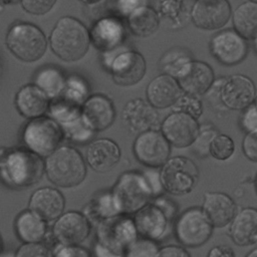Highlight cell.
<instances>
[{
	"label": "cell",
	"instance_id": "8d00e7d4",
	"mask_svg": "<svg viewBox=\"0 0 257 257\" xmlns=\"http://www.w3.org/2000/svg\"><path fill=\"white\" fill-rule=\"evenodd\" d=\"M175 106L177 107L176 111L185 112L187 114L194 116L197 119L202 114V111H203L202 101L199 99L198 95L185 93V92L177 101Z\"/></svg>",
	"mask_w": 257,
	"mask_h": 257
},
{
	"label": "cell",
	"instance_id": "f907efd6",
	"mask_svg": "<svg viewBox=\"0 0 257 257\" xmlns=\"http://www.w3.org/2000/svg\"><path fill=\"white\" fill-rule=\"evenodd\" d=\"M4 2H6V3H15V2H17L18 0H3Z\"/></svg>",
	"mask_w": 257,
	"mask_h": 257
},
{
	"label": "cell",
	"instance_id": "277c9868",
	"mask_svg": "<svg viewBox=\"0 0 257 257\" xmlns=\"http://www.w3.org/2000/svg\"><path fill=\"white\" fill-rule=\"evenodd\" d=\"M111 195L118 213L123 215H135L155 198L145 174L138 172L123 173L114 184Z\"/></svg>",
	"mask_w": 257,
	"mask_h": 257
},
{
	"label": "cell",
	"instance_id": "7bdbcfd3",
	"mask_svg": "<svg viewBox=\"0 0 257 257\" xmlns=\"http://www.w3.org/2000/svg\"><path fill=\"white\" fill-rule=\"evenodd\" d=\"M157 257H191V255L183 246L168 245L160 249Z\"/></svg>",
	"mask_w": 257,
	"mask_h": 257
},
{
	"label": "cell",
	"instance_id": "b9f144b4",
	"mask_svg": "<svg viewBox=\"0 0 257 257\" xmlns=\"http://www.w3.org/2000/svg\"><path fill=\"white\" fill-rule=\"evenodd\" d=\"M52 257H91L90 252L81 246L61 245L52 255Z\"/></svg>",
	"mask_w": 257,
	"mask_h": 257
},
{
	"label": "cell",
	"instance_id": "5b68a950",
	"mask_svg": "<svg viewBox=\"0 0 257 257\" xmlns=\"http://www.w3.org/2000/svg\"><path fill=\"white\" fill-rule=\"evenodd\" d=\"M200 172L191 159L183 156L170 158L160 171V178L164 191L183 196L191 193L199 181Z\"/></svg>",
	"mask_w": 257,
	"mask_h": 257
},
{
	"label": "cell",
	"instance_id": "d6a6232c",
	"mask_svg": "<svg viewBox=\"0 0 257 257\" xmlns=\"http://www.w3.org/2000/svg\"><path fill=\"white\" fill-rule=\"evenodd\" d=\"M158 242L144 238L138 237L124 252L125 257H157L160 251Z\"/></svg>",
	"mask_w": 257,
	"mask_h": 257
},
{
	"label": "cell",
	"instance_id": "603a6c76",
	"mask_svg": "<svg viewBox=\"0 0 257 257\" xmlns=\"http://www.w3.org/2000/svg\"><path fill=\"white\" fill-rule=\"evenodd\" d=\"M115 111L111 101L103 95H92L83 105L84 123L92 131L107 128L114 120Z\"/></svg>",
	"mask_w": 257,
	"mask_h": 257
},
{
	"label": "cell",
	"instance_id": "ee69618b",
	"mask_svg": "<svg viewBox=\"0 0 257 257\" xmlns=\"http://www.w3.org/2000/svg\"><path fill=\"white\" fill-rule=\"evenodd\" d=\"M207 257H235L233 249L225 244L213 246L207 253Z\"/></svg>",
	"mask_w": 257,
	"mask_h": 257
},
{
	"label": "cell",
	"instance_id": "ac0fdd59",
	"mask_svg": "<svg viewBox=\"0 0 257 257\" xmlns=\"http://www.w3.org/2000/svg\"><path fill=\"white\" fill-rule=\"evenodd\" d=\"M202 210L214 228L230 225L238 212L234 200L223 192H207L204 195Z\"/></svg>",
	"mask_w": 257,
	"mask_h": 257
},
{
	"label": "cell",
	"instance_id": "d590c367",
	"mask_svg": "<svg viewBox=\"0 0 257 257\" xmlns=\"http://www.w3.org/2000/svg\"><path fill=\"white\" fill-rule=\"evenodd\" d=\"M92 210L95 213V215L101 219V221L119 215L114 205L111 192L100 195L94 202Z\"/></svg>",
	"mask_w": 257,
	"mask_h": 257
},
{
	"label": "cell",
	"instance_id": "9c48e42d",
	"mask_svg": "<svg viewBox=\"0 0 257 257\" xmlns=\"http://www.w3.org/2000/svg\"><path fill=\"white\" fill-rule=\"evenodd\" d=\"M139 237L134 219L119 214L100 221L96 231V242L116 252L125 249Z\"/></svg>",
	"mask_w": 257,
	"mask_h": 257
},
{
	"label": "cell",
	"instance_id": "44dd1931",
	"mask_svg": "<svg viewBox=\"0 0 257 257\" xmlns=\"http://www.w3.org/2000/svg\"><path fill=\"white\" fill-rule=\"evenodd\" d=\"M183 93L178 80L169 74L157 76L147 87L148 100L155 108H167L175 105Z\"/></svg>",
	"mask_w": 257,
	"mask_h": 257
},
{
	"label": "cell",
	"instance_id": "60d3db41",
	"mask_svg": "<svg viewBox=\"0 0 257 257\" xmlns=\"http://www.w3.org/2000/svg\"><path fill=\"white\" fill-rule=\"evenodd\" d=\"M242 150L249 161L257 163V132L245 135L242 142Z\"/></svg>",
	"mask_w": 257,
	"mask_h": 257
},
{
	"label": "cell",
	"instance_id": "5bb4252c",
	"mask_svg": "<svg viewBox=\"0 0 257 257\" xmlns=\"http://www.w3.org/2000/svg\"><path fill=\"white\" fill-rule=\"evenodd\" d=\"M161 130L171 146L182 149L193 145L199 135L200 124L194 116L174 111L164 119Z\"/></svg>",
	"mask_w": 257,
	"mask_h": 257
},
{
	"label": "cell",
	"instance_id": "3957f363",
	"mask_svg": "<svg viewBox=\"0 0 257 257\" xmlns=\"http://www.w3.org/2000/svg\"><path fill=\"white\" fill-rule=\"evenodd\" d=\"M45 174L52 184L71 188L82 183L86 166L78 151L70 147H60L46 158Z\"/></svg>",
	"mask_w": 257,
	"mask_h": 257
},
{
	"label": "cell",
	"instance_id": "30bf717a",
	"mask_svg": "<svg viewBox=\"0 0 257 257\" xmlns=\"http://www.w3.org/2000/svg\"><path fill=\"white\" fill-rule=\"evenodd\" d=\"M59 125L48 117H36L27 123L23 132V141L28 150L39 157H48L61 141Z\"/></svg>",
	"mask_w": 257,
	"mask_h": 257
},
{
	"label": "cell",
	"instance_id": "cb8c5ba5",
	"mask_svg": "<svg viewBox=\"0 0 257 257\" xmlns=\"http://www.w3.org/2000/svg\"><path fill=\"white\" fill-rule=\"evenodd\" d=\"M122 115L131 130L141 134L153 130L159 121V114L156 108L150 102L139 98L126 103Z\"/></svg>",
	"mask_w": 257,
	"mask_h": 257
},
{
	"label": "cell",
	"instance_id": "f5cc1de1",
	"mask_svg": "<svg viewBox=\"0 0 257 257\" xmlns=\"http://www.w3.org/2000/svg\"><path fill=\"white\" fill-rule=\"evenodd\" d=\"M255 190H256V193H257V174H256V177H255Z\"/></svg>",
	"mask_w": 257,
	"mask_h": 257
},
{
	"label": "cell",
	"instance_id": "6da1fadb",
	"mask_svg": "<svg viewBox=\"0 0 257 257\" xmlns=\"http://www.w3.org/2000/svg\"><path fill=\"white\" fill-rule=\"evenodd\" d=\"M176 216L177 207L174 202L164 196H159L138 211L133 219L141 237L158 242L168 235Z\"/></svg>",
	"mask_w": 257,
	"mask_h": 257
},
{
	"label": "cell",
	"instance_id": "74e56055",
	"mask_svg": "<svg viewBox=\"0 0 257 257\" xmlns=\"http://www.w3.org/2000/svg\"><path fill=\"white\" fill-rule=\"evenodd\" d=\"M15 257H52L50 250L41 242L23 243L15 252Z\"/></svg>",
	"mask_w": 257,
	"mask_h": 257
},
{
	"label": "cell",
	"instance_id": "e575fe53",
	"mask_svg": "<svg viewBox=\"0 0 257 257\" xmlns=\"http://www.w3.org/2000/svg\"><path fill=\"white\" fill-rule=\"evenodd\" d=\"M192 60L190 54H188L185 50L176 48L172 51H168L167 60L165 61V68L167 74L176 78L181 69L185 66L186 63Z\"/></svg>",
	"mask_w": 257,
	"mask_h": 257
},
{
	"label": "cell",
	"instance_id": "d4e9b609",
	"mask_svg": "<svg viewBox=\"0 0 257 257\" xmlns=\"http://www.w3.org/2000/svg\"><path fill=\"white\" fill-rule=\"evenodd\" d=\"M118 146L107 139L92 142L86 152V161L89 167L98 173L110 171L119 161Z\"/></svg>",
	"mask_w": 257,
	"mask_h": 257
},
{
	"label": "cell",
	"instance_id": "ab89813d",
	"mask_svg": "<svg viewBox=\"0 0 257 257\" xmlns=\"http://www.w3.org/2000/svg\"><path fill=\"white\" fill-rule=\"evenodd\" d=\"M240 123L247 134L257 132V108L253 103L243 110Z\"/></svg>",
	"mask_w": 257,
	"mask_h": 257
},
{
	"label": "cell",
	"instance_id": "ba28073f",
	"mask_svg": "<svg viewBox=\"0 0 257 257\" xmlns=\"http://www.w3.org/2000/svg\"><path fill=\"white\" fill-rule=\"evenodd\" d=\"M2 171L12 186L27 187L39 181L45 172V163L30 151H14L5 159Z\"/></svg>",
	"mask_w": 257,
	"mask_h": 257
},
{
	"label": "cell",
	"instance_id": "836d02e7",
	"mask_svg": "<svg viewBox=\"0 0 257 257\" xmlns=\"http://www.w3.org/2000/svg\"><path fill=\"white\" fill-rule=\"evenodd\" d=\"M218 135V131L211 124H205L200 126V132L193 143L192 151L199 158H206L210 155V145L213 139Z\"/></svg>",
	"mask_w": 257,
	"mask_h": 257
},
{
	"label": "cell",
	"instance_id": "4dcf8cb0",
	"mask_svg": "<svg viewBox=\"0 0 257 257\" xmlns=\"http://www.w3.org/2000/svg\"><path fill=\"white\" fill-rule=\"evenodd\" d=\"M39 88L44 91L47 96L54 97L58 95L63 88V77L55 69H46L41 71L37 77Z\"/></svg>",
	"mask_w": 257,
	"mask_h": 257
},
{
	"label": "cell",
	"instance_id": "7402d4cb",
	"mask_svg": "<svg viewBox=\"0 0 257 257\" xmlns=\"http://www.w3.org/2000/svg\"><path fill=\"white\" fill-rule=\"evenodd\" d=\"M229 235L240 247L257 244V209L246 207L238 211L230 223Z\"/></svg>",
	"mask_w": 257,
	"mask_h": 257
},
{
	"label": "cell",
	"instance_id": "484cf974",
	"mask_svg": "<svg viewBox=\"0 0 257 257\" xmlns=\"http://www.w3.org/2000/svg\"><path fill=\"white\" fill-rule=\"evenodd\" d=\"M48 96L36 85L22 87L16 95V106L25 117H39L48 107Z\"/></svg>",
	"mask_w": 257,
	"mask_h": 257
},
{
	"label": "cell",
	"instance_id": "f35d334b",
	"mask_svg": "<svg viewBox=\"0 0 257 257\" xmlns=\"http://www.w3.org/2000/svg\"><path fill=\"white\" fill-rule=\"evenodd\" d=\"M56 0H21L22 7L30 14L42 15L47 13Z\"/></svg>",
	"mask_w": 257,
	"mask_h": 257
},
{
	"label": "cell",
	"instance_id": "9a60e30c",
	"mask_svg": "<svg viewBox=\"0 0 257 257\" xmlns=\"http://www.w3.org/2000/svg\"><path fill=\"white\" fill-rule=\"evenodd\" d=\"M91 225L85 215L68 211L58 217L52 227L54 239L64 246H78L89 236Z\"/></svg>",
	"mask_w": 257,
	"mask_h": 257
},
{
	"label": "cell",
	"instance_id": "83f0119b",
	"mask_svg": "<svg viewBox=\"0 0 257 257\" xmlns=\"http://www.w3.org/2000/svg\"><path fill=\"white\" fill-rule=\"evenodd\" d=\"M234 29L246 40L257 38V1L247 0L232 12Z\"/></svg>",
	"mask_w": 257,
	"mask_h": 257
},
{
	"label": "cell",
	"instance_id": "e0dca14e",
	"mask_svg": "<svg viewBox=\"0 0 257 257\" xmlns=\"http://www.w3.org/2000/svg\"><path fill=\"white\" fill-rule=\"evenodd\" d=\"M176 79L185 93L199 96L211 89L215 82V75L208 63L192 59L185 64Z\"/></svg>",
	"mask_w": 257,
	"mask_h": 257
},
{
	"label": "cell",
	"instance_id": "ffe728a7",
	"mask_svg": "<svg viewBox=\"0 0 257 257\" xmlns=\"http://www.w3.org/2000/svg\"><path fill=\"white\" fill-rule=\"evenodd\" d=\"M64 207L63 195L51 187L37 189L29 199V210L45 221L56 220L63 214Z\"/></svg>",
	"mask_w": 257,
	"mask_h": 257
},
{
	"label": "cell",
	"instance_id": "4316f807",
	"mask_svg": "<svg viewBox=\"0 0 257 257\" xmlns=\"http://www.w3.org/2000/svg\"><path fill=\"white\" fill-rule=\"evenodd\" d=\"M15 232L23 243L41 242L46 234V221L30 210L21 212L15 220Z\"/></svg>",
	"mask_w": 257,
	"mask_h": 257
},
{
	"label": "cell",
	"instance_id": "7a4b0ae2",
	"mask_svg": "<svg viewBox=\"0 0 257 257\" xmlns=\"http://www.w3.org/2000/svg\"><path fill=\"white\" fill-rule=\"evenodd\" d=\"M50 45L62 60L76 61L82 58L89 46V34L84 25L72 17H63L56 23Z\"/></svg>",
	"mask_w": 257,
	"mask_h": 257
},
{
	"label": "cell",
	"instance_id": "681fc988",
	"mask_svg": "<svg viewBox=\"0 0 257 257\" xmlns=\"http://www.w3.org/2000/svg\"><path fill=\"white\" fill-rule=\"evenodd\" d=\"M253 41V46H254V49H255V51H256V53H257V38H255L254 40H252Z\"/></svg>",
	"mask_w": 257,
	"mask_h": 257
},
{
	"label": "cell",
	"instance_id": "f1b7e54d",
	"mask_svg": "<svg viewBox=\"0 0 257 257\" xmlns=\"http://www.w3.org/2000/svg\"><path fill=\"white\" fill-rule=\"evenodd\" d=\"M157 12L149 6H140L128 15L127 24L131 31L140 37H147L155 33L159 27Z\"/></svg>",
	"mask_w": 257,
	"mask_h": 257
},
{
	"label": "cell",
	"instance_id": "8992f818",
	"mask_svg": "<svg viewBox=\"0 0 257 257\" xmlns=\"http://www.w3.org/2000/svg\"><path fill=\"white\" fill-rule=\"evenodd\" d=\"M213 225L200 207H191L177 216L174 232L178 242L185 248H198L212 236Z\"/></svg>",
	"mask_w": 257,
	"mask_h": 257
},
{
	"label": "cell",
	"instance_id": "f546056e",
	"mask_svg": "<svg viewBox=\"0 0 257 257\" xmlns=\"http://www.w3.org/2000/svg\"><path fill=\"white\" fill-rule=\"evenodd\" d=\"M123 34L122 27L114 19L100 20L92 31L95 46L99 49H109L117 44Z\"/></svg>",
	"mask_w": 257,
	"mask_h": 257
},
{
	"label": "cell",
	"instance_id": "c3c4849f",
	"mask_svg": "<svg viewBox=\"0 0 257 257\" xmlns=\"http://www.w3.org/2000/svg\"><path fill=\"white\" fill-rule=\"evenodd\" d=\"M0 257H15V254H11V253H5V254L1 255Z\"/></svg>",
	"mask_w": 257,
	"mask_h": 257
},
{
	"label": "cell",
	"instance_id": "52a82bcc",
	"mask_svg": "<svg viewBox=\"0 0 257 257\" xmlns=\"http://www.w3.org/2000/svg\"><path fill=\"white\" fill-rule=\"evenodd\" d=\"M6 44L17 58L33 62L43 56L46 49V38L37 26L29 23H17L8 31Z\"/></svg>",
	"mask_w": 257,
	"mask_h": 257
},
{
	"label": "cell",
	"instance_id": "816d5d0a",
	"mask_svg": "<svg viewBox=\"0 0 257 257\" xmlns=\"http://www.w3.org/2000/svg\"><path fill=\"white\" fill-rule=\"evenodd\" d=\"M253 104H254V105H255V107L257 108V93H256V96H255V99H254Z\"/></svg>",
	"mask_w": 257,
	"mask_h": 257
},
{
	"label": "cell",
	"instance_id": "2e32d148",
	"mask_svg": "<svg viewBox=\"0 0 257 257\" xmlns=\"http://www.w3.org/2000/svg\"><path fill=\"white\" fill-rule=\"evenodd\" d=\"M232 17L228 0H196L191 10L195 26L204 30H217L227 24Z\"/></svg>",
	"mask_w": 257,
	"mask_h": 257
},
{
	"label": "cell",
	"instance_id": "d6986e66",
	"mask_svg": "<svg viewBox=\"0 0 257 257\" xmlns=\"http://www.w3.org/2000/svg\"><path fill=\"white\" fill-rule=\"evenodd\" d=\"M146 73L144 57L135 51H126L116 56L111 65V74L115 83L130 86L138 83Z\"/></svg>",
	"mask_w": 257,
	"mask_h": 257
},
{
	"label": "cell",
	"instance_id": "f6af8a7d",
	"mask_svg": "<svg viewBox=\"0 0 257 257\" xmlns=\"http://www.w3.org/2000/svg\"><path fill=\"white\" fill-rule=\"evenodd\" d=\"M92 255L94 257H125L124 253L116 252V251H113L111 249H108V248L102 246L101 244L97 243L96 241L93 245Z\"/></svg>",
	"mask_w": 257,
	"mask_h": 257
},
{
	"label": "cell",
	"instance_id": "7c38bea8",
	"mask_svg": "<svg viewBox=\"0 0 257 257\" xmlns=\"http://www.w3.org/2000/svg\"><path fill=\"white\" fill-rule=\"evenodd\" d=\"M134 153L140 163L156 169L170 159L171 145L162 133L151 130L140 134L136 139Z\"/></svg>",
	"mask_w": 257,
	"mask_h": 257
},
{
	"label": "cell",
	"instance_id": "8fae6325",
	"mask_svg": "<svg viewBox=\"0 0 257 257\" xmlns=\"http://www.w3.org/2000/svg\"><path fill=\"white\" fill-rule=\"evenodd\" d=\"M249 50L247 40L234 28L217 32L210 41V51L215 59L223 65L233 66L242 62Z\"/></svg>",
	"mask_w": 257,
	"mask_h": 257
},
{
	"label": "cell",
	"instance_id": "4fadbf2b",
	"mask_svg": "<svg viewBox=\"0 0 257 257\" xmlns=\"http://www.w3.org/2000/svg\"><path fill=\"white\" fill-rule=\"evenodd\" d=\"M218 96L226 108L244 110L254 102L255 84L246 75L234 74L223 80L219 87Z\"/></svg>",
	"mask_w": 257,
	"mask_h": 257
},
{
	"label": "cell",
	"instance_id": "7dc6e473",
	"mask_svg": "<svg viewBox=\"0 0 257 257\" xmlns=\"http://www.w3.org/2000/svg\"><path fill=\"white\" fill-rule=\"evenodd\" d=\"M2 252H3V241H2V238L0 236V256L2 255Z\"/></svg>",
	"mask_w": 257,
	"mask_h": 257
},
{
	"label": "cell",
	"instance_id": "1f68e13d",
	"mask_svg": "<svg viewBox=\"0 0 257 257\" xmlns=\"http://www.w3.org/2000/svg\"><path fill=\"white\" fill-rule=\"evenodd\" d=\"M235 152V143L231 137L225 134H218L210 145V156L218 161L229 160Z\"/></svg>",
	"mask_w": 257,
	"mask_h": 257
},
{
	"label": "cell",
	"instance_id": "bcb514c9",
	"mask_svg": "<svg viewBox=\"0 0 257 257\" xmlns=\"http://www.w3.org/2000/svg\"><path fill=\"white\" fill-rule=\"evenodd\" d=\"M245 257H257V248L251 250Z\"/></svg>",
	"mask_w": 257,
	"mask_h": 257
}]
</instances>
